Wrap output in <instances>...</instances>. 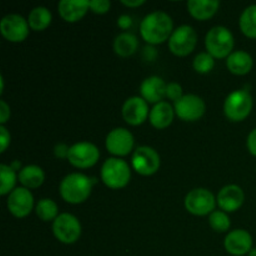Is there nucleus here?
<instances>
[{
	"label": "nucleus",
	"instance_id": "obj_1",
	"mask_svg": "<svg viewBox=\"0 0 256 256\" xmlns=\"http://www.w3.org/2000/svg\"><path fill=\"white\" fill-rule=\"evenodd\" d=\"M174 22L170 15L164 12H154L146 15L140 25L142 39L150 45L162 44L172 38Z\"/></svg>",
	"mask_w": 256,
	"mask_h": 256
},
{
	"label": "nucleus",
	"instance_id": "obj_2",
	"mask_svg": "<svg viewBox=\"0 0 256 256\" xmlns=\"http://www.w3.org/2000/svg\"><path fill=\"white\" fill-rule=\"evenodd\" d=\"M92 180L94 179H90L89 176L80 172L68 175L60 184V195L69 204H82L86 202L92 195V184H94Z\"/></svg>",
	"mask_w": 256,
	"mask_h": 256
},
{
	"label": "nucleus",
	"instance_id": "obj_3",
	"mask_svg": "<svg viewBox=\"0 0 256 256\" xmlns=\"http://www.w3.org/2000/svg\"><path fill=\"white\" fill-rule=\"evenodd\" d=\"M235 40L234 35L228 28L215 26L205 38V46L208 52L214 59H228L232 54Z\"/></svg>",
	"mask_w": 256,
	"mask_h": 256
},
{
	"label": "nucleus",
	"instance_id": "obj_4",
	"mask_svg": "<svg viewBox=\"0 0 256 256\" xmlns=\"http://www.w3.org/2000/svg\"><path fill=\"white\" fill-rule=\"evenodd\" d=\"M132 179V170L125 160L110 158L102 168V180L108 188L119 190L126 186Z\"/></svg>",
	"mask_w": 256,
	"mask_h": 256
},
{
	"label": "nucleus",
	"instance_id": "obj_5",
	"mask_svg": "<svg viewBox=\"0 0 256 256\" xmlns=\"http://www.w3.org/2000/svg\"><path fill=\"white\" fill-rule=\"evenodd\" d=\"M252 110V98L246 90L232 92L226 98L224 104V112L229 120L234 122H244Z\"/></svg>",
	"mask_w": 256,
	"mask_h": 256
},
{
	"label": "nucleus",
	"instance_id": "obj_6",
	"mask_svg": "<svg viewBox=\"0 0 256 256\" xmlns=\"http://www.w3.org/2000/svg\"><path fill=\"white\" fill-rule=\"evenodd\" d=\"M55 238L62 244H75L82 236V224L72 214H60L52 224Z\"/></svg>",
	"mask_w": 256,
	"mask_h": 256
},
{
	"label": "nucleus",
	"instance_id": "obj_7",
	"mask_svg": "<svg viewBox=\"0 0 256 256\" xmlns=\"http://www.w3.org/2000/svg\"><path fill=\"white\" fill-rule=\"evenodd\" d=\"M198 44V34L190 25H182L174 30L169 39V49L176 56H188L195 50Z\"/></svg>",
	"mask_w": 256,
	"mask_h": 256
},
{
	"label": "nucleus",
	"instance_id": "obj_8",
	"mask_svg": "<svg viewBox=\"0 0 256 256\" xmlns=\"http://www.w3.org/2000/svg\"><path fill=\"white\" fill-rule=\"evenodd\" d=\"M216 199L206 189H194L185 198V208L188 212L196 216L212 215L215 212Z\"/></svg>",
	"mask_w": 256,
	"mask_h": 256
},
{
	"label": "nucleus",
	"instance_id": "obj_9",
	"mask_svg": "<svg viewBox=\"0 0 256 256\" xmlns=\"http://www.w3.org/2000/svg\"><path fill=\"white\" fill-rule=\"evenodd\" d=\"M132 165L138 174L142 176H152L160 169L162 159L156 150L152 148L140 146L132 154Z\"/></svg>",
	"mask_w": 256,
	"mask_h": 256
},
{
	"label": "nucleus",
	"instance_id": "obj_10",
	"mask_svg": "<svg viewBox=\"0 0 256 256\" xmlns=\"http://www.w3.org/2000/svg\"><path fill=\"white\" fill-rule=\"evenodd\" d=\"M100 159V150L92 142H78L70 146L69 160L72 166L78 169H89L98 164Z\"/></svg>",
	"mask_w": 256,
	"mask_h": 256
},
{
	"label": "nucleus",
	"instance_id": "obj_11",
	"mask_svg": "<svg viewBox=\"0 0 256 256\" xmlns=\"http://www.w3.org/2000/svg\"><path fill=\"white\" fill-rule=\"evenodd\" d=\"M30 26L22 15H6L0 22V32L10 42H22L29 36Z\"/></svg>",
	"mask_w": 256,
	"mask_h": 256
},
{
	"label": "nucleus",
	"instance_id": "obj_12",
	"mask_svg": "<svg viewBox=\"0 0 256 256\" xmlns=\"http://www.w3.org/2000/svg\"><path fill=\"white\" fill-rule=\"evenodd\" d=\"M175 114L182 120V122H198L204 116L206 112V105L204 100L198 95H184L179 102L174 105Z\"/></svg>",
	"mask_w": 256,
	"mask_h": 256
},
{
	"label": "nucleus",
	"instance_id": "obj_13",
	"mask_svg": "<svg viewBox=\"0 0 256 256\" xmlns=\"http://www.w3.org/2000/svg\"><path fill=\"white\" fill-rule=\"evenodd\" d=\"M134 135L124 128L112 130L106 136V149L115 156H126L134 149Z\"/></svg>",
	"mask_w": 256,
	"mask_h": 256
},
{
	"label": "nucleus",
	"instance_id": "obj_14",
	"mask_svg": "<svg viewBox=\"0 0 256 256\" xmlns=\"http://www.w3.org/2000/svg\"><path fill=\"white\" fill-rule=\"evenodd\" d=\"M8 209L18 219H24L34 209V196L29 189L16 188L8 199Z\"/></svg>",
	"mask_w": 256,
	"mask_h": 256
},
{
	"label": "nucleus",
	"instance_id": "obj_15",
	"mask_svg": "<svg viewBox=\"0 0 256 256\" xmlns=\"http://www.w3.org/2000/svg\"><path fill=\"white\" fill-rule=\"evenodd\" d=\"M149 115L150 112L148 102L140 96L130 98L122 106V118L128 124L132 126H139L144 124Z\"/></svg>",
	"mask_w": 256,
	"mask_h": 256
},
{
	"label": "nucleus",
	"instance_id": "obj_16",
	"mask_svg": "<svg viewBox=\"0 0 256 256\" xmlns=\"http://www.w3.org/2000/svg\"><path fill=\"white\" fill-rule=\"evenodd\" d=\"M225 250L234 256L249 255L252 250V236L246 230L238 229L225 238Z\"/></svg>",
	"mask_w": 256,
	"mask_h": 256
},
{
	"label": "nucleus",
	"instance_id": "obj_17",
	"mask_svg": "<svg viewBox=\"0 0 256 256\" xmlns=\"http://www.w3.org/2000/svg\"><path fill=\"white\" fill-rule=\"evenodd\" d=\"M216 202L222 212H235L244 204L245 194L238 185H228L220 190Z\"/></svg>",
	"mask_w": 256,
	"mask_h": 256
},
{
	"label": "nucleus",
	"instance_id": "obj_18",
	"mask_svg": "<svg viewBox=\"0 0 256 256\" xmlns=\"http://www.w3.org/2000/svg\"><path fill=\"white\" fill-rule=\"evenodd\" d=\"M166 88L164 80L159 76H150L142 82L140 86L142 98L150 104H159L166 98Z\"/></svg>",
	"mask_w": 256,
	"mask_h": 256
},
{
	"label": "nucleus",
	"instance_id": "obj_19",
	"mask_svg": "<svg viewBox=\"0 0 256 256\" xmlns=\"http://www.w3.org/2000/svg\"><path fill=\"white\" fill-rule=\"evenodd\" d=\"M59 14L66 22H78L90 9L88 0H62L58 5Z\"/></svg>",
	"mask_w": 256,
	"mask_h": 256
},
{
	"label": "nucleus",
	"instance_id": "obj_20",
	"mask_svg": "<svg viewBox=\"0 0 256 256\" xmlns=\"http://www.w3.org/2000/svg\"><path fill=\"white\" fill-rule=\"evenodd\" d=\"M175 116V109L166 102H162L159 104L154 105L152 110H150L149 119L152 126L155 129L164 130L169 128L174 122Z\"/></svg>",
	"mask_w": 256,
	"mask_h": 256
},
{
	"label": "nucleus",
	"instance_id": "obj_21",
	"mask_svg": "<svg viewBox=\"0 0 256 256\" xmlns=\"http://www.w3.org/2000/svg\"><path fill=\"white\" fill-rule=\"evenodd\" d=\"M220 8L218 0H189L188 10L194 19L205 22L214 16Z\"/></svg>",
	"mask_w": 256,
	"mask_h": 256
},
{
	"label": "nucleus",
	"instance_id": "obj_22",
	"mask_svg": "<svg viewBox=\"0 0 256 256\" xmlns=\"http://www.w3.org/2000/svg\"><path fill=\"white\" fill-rule=\"evenodd\" d=\"M254 60L252 55L246 52H234L226 59V66L230 70V72L235 75H246L252 72Z\"/></svg>",
	"mask_w": 256,
	"mask_h": 256
},
{
	"label": "nucleus",
	"instance_id": "obj_23",
	"mask_svg": "<svg viewBox=\"0 0 256 256\" xmlns=\"http://www.w3.org/2000/svg\"><path fill=\"white\" fill-rule=\"evenodd\" d=\"M18 178H19V182H22V188H25V189H38L44 184L45 172L40 166L28 165L20 170Z\"/></svg>",
	"mask_w": 256,
	"mask_h": 256
},
{
	"label": "nucleus",
	"instance_id": "obj_24",
	"mask_svg": "<svg viewBox=\"0 0 256 256\" xmlns=\"http://www.w3.org/2000/svg\"><path fill=\"white\" fill-rule=\"evenodd\" d=\"M139 48L138 38L132 32H122L114 42V50L119 56L129 58L136 52Z\"/></svg>",
	"mask_w": 256,
	"mask_h": 256
},
{
	"label": "nucleus",
	"instance_id": "obj_25",
	"mask_svg": "<svg viewBox=\"0 0 256 256\" xmlns=\"http://www.w3.org/2000/svg\"><path fill=\"white\" fill-rule=\"evenodd\" d=\"M52 20V15L50 10L45 6H36L30 12L28 22L30 29L34 32H44L50 26Z\"/></svg>",
	"mask_w": 256,
	"mask_h": 256
},
{
	"label": "nucleus",
	"instance_id": "obj_26",
	"mask_svg": "<svg viewBox=\"0 0 256 256\" xmlns=\"http://www.w3.org/2000/svg\"><path fill=\"white\" fill-rule=\"evenodd\" d=\"M240 29L245 36L256 39V5L246 8L240 16Z\"/></svg>",
	"mask_w": 256,
	"mask_h": 256
},
{
	"label": "nucleus",
	"instance_id": "obj_27",
	"mask_svg": "<svg viewBox=\"0 0 256 256\" xmlns=\"http://www.w3.org/2000/svg\"><path fill=\"white\" fill-rule=\"evenodd\" d=\"M0 178H2V186H0V195L5 196L8 194H12L15 190V184L18 179L16 172L9 165L2 164L0 165Z\"/></svg>",
	"mask_w": 256,
	"mask_h": 256
},
{
	"label": "nucleus",
	"instance_id": "obj_28",
	"mask_svg": "<svg viewBox=\"0 0 256 256\" xmlns=\"http://www.w3.org/2000/svg\"><path fill=\"white\" fill-rule=\"evenodd\" d=\"M36 215L40 218V220L48 222H55L56 218L59 216V208L56 202H52V199H42L40 200L35 208Z\"/></svg>",
	"mask_w": 256,
	"mask_h": 256
},
{
	"label": "nucleus",
	"instance_id": "obj_29",
	"mask_svg": "<svg viewBox=\"0 0 256 256\" xmlns=\"http://www.w3.org/2000/svg\"><path fill=\"white\" fill-rule=\"evenodd\" d=\"M209 224L216 232H226L232 226V222L225 212H212L209 218Z\"/></svg>",
	"mask_w": 256,
	"mask_h": 256
},
{
	"label": "nucleus",
	"instance_id": "obj_30",
	"mask_svg": "<svg viewBox=\"0 0 256 256\" xmlns=\"http://www.w3.org/2000/svg\"><path fill=\"white\" fill-rule=\"evenodd\" d=\"M192 66H194L195 72H199V74H208L214 69L215 60L209 52H200L194 59Z\"/></svg>",
	"mask_w": 256,
	"mask_h": 256
},
{
	"label": "nucleus",
	"instance_id": "obj_31",
	"mask_svg": "<svg viewBox=\"0 0 256 256\" xmlns=\"http://www.w3.org/2000/svg\"><path fill=\"white\" fill-rule=\"evenodd\" d=\"M182 96H184V95H182V85L178 84V82H170V84H168V88H166L168 99L172 100L174 102H179Z\"/></svg>",
	"mask_w": 256,
	"mask_h": 256
},
{
	"label": "nucleus",
	"instance_id": "obj_32",
	"mask_svg": "<svg viewBox=\"0 0 256 256\" xmlns=\"http://www.w3.org/2000/svg\"><path fill=\"white\" fill-rule=\"evenodd\" d=\"M112 8V2L109 0H92L90 2V9L95 14H106Z\"/></svg>",
	"mask_w": 256,
	"mask_h": 256
},
{
	"label": "nucleus",
	"instance_id": "obj_33",
	"mask_svg": "<svg viewBox=\"0 0 256 256\" xmlns=\"http://www.w3.org/2000/svg\"><path fill=\"white\" fill-rule=\"evenodd\" d=\"M10 142H12V136H10V132H8V129L4 126V125H0V144H2V149H0V152H6L8 146L10 145Z\"/></svg>",
	"mask_w": 256,
	"mask_h": 256
},
{
	"label": "nucleus",
	"instance_id": "obj_34",
	"mask_svg": "<svg viewBox=\"0 0 256 256\" xmlns=\"http://www.w3.org/2000/svg\"><path fill=\"white\" fill-rule=\"evenodd\" d=\"M10 119V106L2 100L0 102V124L5 125V122H8V120Z\"/></svg>",
	"mask_w": 256,
	"mask_h": 256
},
{
	"label": "nucleus",
	"instance_id": "obj_35",
	"mask_svg": "<svg viewBox=\"0 0 256 256\" xmlns=\"http://www.w3.org/2000/svg\"><path fill=\"white\" fill-rule=\"evenodd\" d=\"M69 152L70 148L65 144H58L54 149L55 156L58 159H68L69 158Z\"/></svg>",
	"mask_w": 256,
	"mask_h": 256
},
{
	"label": "nucleus",
	"instance_id": "obj_36",
	"mask_svg": "<svg viewBox=\"0 0 256 256\" xmlns=\"http://www.w3.org/2000/svg\"><path fill=\"white\" fill-rule=\"evenodd\" d=\"M248 149H249L250 154L256 156V129L252 130L248 136Z\"/></svg>",
	"mask_w": 256,
	"mask_h": 256
},
{
	"label": "nucleus",
	"instance_id": "obj_37",
	"mask_svg": "<svg viewBox=\"0 0 256 256\" xmlns=\"http://www.w3.org/2000/svg\"><path fill=\"white\" fill-rule=\"evenodd\" d=\"M132 24V18L128 16V15H122V16L119 18V22H118V25H119L122 29H129Z\"/></svg>",
	"mask_w": 256,
	"mask_h": 256
},
{
	"label": "nucleus",
	"instance_id": "obj_38",
	"mask_svg": "<svg viewBox=\"0 0 256 256\" xmlns=\"http://www.w3.org/2000/svg\"><path fill=\"white\" fill-rule=\"evenodd\" d=\"M145 0H122V4L125 5L128 8H138V6H142V5L145 4Z\"/></svg>",
	"mask_w": 256,
	"mask_h": 256
},
{
	"label": "nucleus",
	"instance_id": "obj_39",
	"mask_svg": "<svg viewBox=\"0 0 256 256\" xmlns=\"http://www.w3.org/2000/svg\"><path fill=\"white\" fill-rule=\"evenodd\" d=\"M0 84H2V92H0V94H2V92H4V79H2V76H0Z\"/></svg>",
	"mask_w": 256,
	"mask_h": 256
},
{
	"label": "nucleus",
	"instance_id": "obj_40",
	"mask_svg": "<svg viewBox=\"0 0 256 256\" xmlns=\"http://www.w3.org/2000/svg\"><path fill=\"white\" fill-rule=\"evenodd\" d=\"M249 256H256V249H252V252H249Z\"/></svg>",
	"mask_w": 256,
	"mask_h": 256
}]
</instances>
